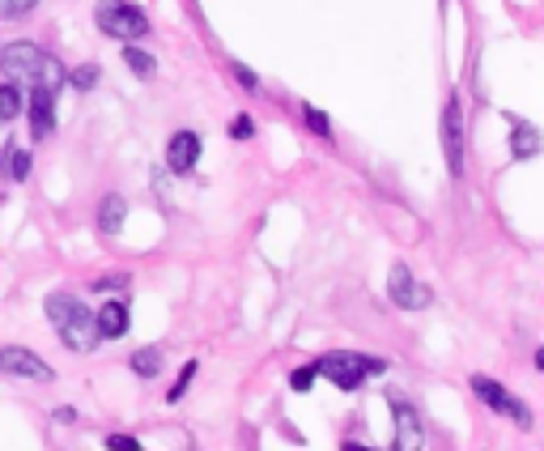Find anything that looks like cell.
<instances>
[{"label": "cell", "mask_w": 544, "mask_h": 451, "mask_svg": "<svg viewBox=\"0 0 544 451\" xmlns=\"http://www.w3.org/2000/svg\"><path fill=\"white\" fill-rule=\"evenodd\" d=\"M0 64L14 72V77L30 82V90H52V94H56V90L69 85V69H64L52 52L34 47V43H9V47H0Z\"/></svg>", "instance_id": "obj_1"}, {"label": "cell", "mask_w": 544, "mask_h": 451, "mask_svg": "<svg viewBox=\"0 0 544 451\" xmlns=\"http://www.w3.org/2000/svg\"><path fill=\"white\" fill-rule=\"evenodd\" d=\"M47 320L56 324L60 341L72 353H90L98 345V337H102L98 332V315H90L81 298L72 294H47Z\"/></svg>", "instance_id": "obj_2"}, {"label": "cell", "mask_w": 544, "mask_h": 451, "mask_svg": "<svg viewBox=\"0 0 544 451\" xmlns=\"http://www.w3.org/2000/svg\"><path fill=\"white\" fill-rule=\"evenodd\" d=\"M320 370L323 379H332L340 392H358L370 375H383L387 362L383 358H366V353H328V358H320Z\"/></svg>", "instance_id": "obj_3"}, {"label": "cell", "mask_w": 544, "mask_h": 451, "mask_svg": "<svg viewBox=\"0 0 544 451\" xmlns=\"http://www.w3.org/2000/svg\"><path fill=\"white\" fill-rule=\"evenodd\" d=\"M94 22L102 34H111V39H124V43H137L149 34V17L140 14L137 5H128V0H98L94 9Z\"/></svg>", "instance_id": "obj_4"}, {"label": "cell", "mask_w": 544, "mask_h": 451, "mask_svg": "<svg viewBox=\"0 0 544 451\" xmlns=\"http://www.w3.org/2000/svg\"><path fill=\"white\" fill-rule=\"evenodd\" d=\"M472 392L481 396V400H485L489 409L493 413H502V417H511V422L515 426H523V430H528L531 426V413H528V405H523V400H519V396H511L502 388V383H493L489 379V375H472Z\"/></svg>", "instance_id": "obj_5"}, {"label": "cell", "mask_w": 544, "mask_h": 451, "mask_svg": "<svg viewBox=\"0 0 544 451\" xmlns=\"http://www.w3.org/2000/svg\"><path fill=\"white\" fill-rule=\"evenodd\" d=\"M443 154H447L451 179L463 175V102L460 94H451L443 107Z\"/></svg>", "instance_id": "obj_6"}, {"label": "cell", "mask_w": 544, "mask_h": 451, "mask_svg": "<svg viewBox=\"0 0 544 451\" xmlns=\"http://www.w3.org/2000/svg\"><path fill=\"white\" fill-rule=\"evenodd\" d=\"M387 294H391V302H396V307H405V311H421V307H430V302H434L430 285H421L417 277H413V268H408V264H391Z\"/></svg>", "instance_id": "obj_7"}, {"label": "cell", "mask_w": 544, "mask_h": 451, "mask_svg": "<svg viewBox=\"0 0 544 451\" xmlns=\"http://www.w3.org/2000/svg\"><path fill=\"white\" fill-rule=\"evenodd\" d=\"M0 375H14V379H39V383L56 379L52 362H43L39 353L22 350V345H5V350H0Z\"/></svg>", "instance_id": "obj_8"}, {"label": "cell", "mask_w": 544, "mask_h": 451, "mask_svg": "<svg viewBox=\"0 0 544 451\" xmlns=\"http://www.w3.org/2000/svg\"><path fill=\"white\" fill-rule=\"evenodd\" d=\"M391 417H396V447L400 451L425 447V430H421V422H417V409L408 405L405 396H391Z\"/></svg>", "instance_id": "obj_9"}, {"label": "cell", "mask_w": 544, "mask_h": 451, "mask_svg": "<svg viewBox=\"0 0 544 451\" xmlns=\"http://www.w3.org/2000/svg\"><path fill=\"white\" fill-rule=\"evenodd\" d=\"M52 132H56V94L52 90H34V99H30V137L47 141Z\"/></svg>", "instance_id": "obj_10"}, {"label": "cell", "mask_w": 544, "mask_h": 451, "mask_svg": "<svg viewBox=\"0 0 544 451\" xmlns=\"http://www.w3.org/2000/svg\"><path fill=\"white\" fill-rule=\"evenodd\" d=\"M196 158H200V137H196L192 128H183V132H175V137L167 141V162H170V170L187 175V170L196 167Z\"/></svg>", "instance_id": "obj_11"}, {"label": "cell", "mask_w": 544, "mask_h": 451, "mask_svg": "<svg viewBox=\"0 0 544 451\" xmlns=\"http://www.w3.org/2000/svg\"><path fill=\"white\" fill-rule=\"evenodd\" d=\"M98 332H102V341H115L128 332V302L124 298L102 302V311H98Z\"/></svg>", "instance_id": "obj_12"}, {"label": "cell", "mask_w": 544, "mask_h": 451, "mask_svg": "<svg viewBox=\"0 0 544 451\" xmlns=\"http://www.w3.org/2000/svg\"><path fill=\"white\" fill-rule=\"evenodd\" d=\"M124 217H128V200L124 197H102V205H98V230L102 235H119L124 230Z\"/></svg>", "instance_id": "obj_13"}, {"label": "cell", "mask_w": 544, "mask_h": 451, "mask_svg": "<svg viewBox=\"0 0 544 451\" xmlns=\"http://www.w3.org/2000/svg\"><path fill=\"white\" fill-rule=\"evenodd\" d=\"M536 149H540V128L515 120V124H511V154L523 162V158H531Z\"/></svg>", "instance_id": "obj_14"}, {"label": "cell", "mask_w": 544, "mask_h": 451, "mask_svg": "<svg viewBox=\"0 0 544 451\" xmlns=\"http://www.w3.org/2000/svg\"><path fill=\"white\" fill-rule=\"evenodd\" d=\"M0 170H5V179H9V184H26L30 154H26V149H9V154H5V162H0Z\"/></svg>", "instance_id": "obj_15"}, {"label": "cell", "mask_w": 544, "mask_h": 451, "mask_svg": "<svg viewBox=\"0 0 544 451\" xmlns=\"http://www.w3.org/2000/svg\"><path fill=\"white\" fill-rule=\"evenodd\" d=\"M124 64H128V69H132V72H137L140 82H149V77H154V72H157V60L149 56V52H140V47H132V43H128V47H124Z\"/></svg>", "instance_id": "obj_16"}, {"label": "cell", "mask_w": 544, "mask_h": 451, "mask_svg": "<svg viewBox=\"0 0 544 451\" xmlns=\"http://www.w3.org/2000/svg\"><path fill=\"white\" fill-rule=\"evenodd\" d=\"M22 115V94L14 85H0V128H9Z\"/></svg>", "instance_id": "obj_17"}, {"label": "cell", "mask_w": 544, "mask_h": 451, "mask_svg": "<svg viewBox=\"0 0 544 451\" xmlns=\"http://www.w3.org/2000/svg\"><path fill=\"white\" fill-rule=\"evenodd\" d=\"M132 370H137L140 379H154L157 370H162V353L157 350H137L132 353Z\"/></svg>", "instance_id": "obj_18"}, {"label": "cell", "mask_w": 544, "mask_h": 451, "mask_svg": "<svg viewBox=\"0 0 544 451\" xmlns=\"http://www.w3.org/2000/svg\"><path fill=\"white\" fill-rule=\"evenodd\" d=\"M302 120H307V128L315 132V137H323V141H332V120L320 111V107H310V102H302Z\"/></svg>", "instance_id": "obj_19"}, {"label": "cell", "mask_w": 544, "mask_h": 451, "mask_svg": "<svg viewBox=\"0 0 544 451\" xmlns=\"http://www.w3.org/2000/svg\"><path fill=\"white\" fill-rule=\"evenodd\" d=\"M39 9V0H0V22H17Z\"/></svg>", "instance_id": "obj_20"}, {"label": "cell", "mask_w": 544, "mask_h": 451, "mask_svg": "<svg viewBox=\"0 0 544 451\" xmlns=\"http://www.w3.org/2000/svg\"><path fill=\"white\" fill-rule=\"evenodd\" d=\"M320 375H323V370H320V362H315V367H298V370H293V375H290V388H293V392H310Z\"/></svg>", "instance_id": "obj_21"}, {"label": "cell", "mask_w": 544, "mask_h": 451, "mask_svg": "<svg viewBox=\"0 0 544 451\" xmlns=\"http://www.w3.org/2000/svg\"><path fill=\"white\" fill-rule=\"evenodd\" d=\"M94 82H98V69H94V64H81V69L69 72V85H72V90H94Z\"/></svg>", "instance_id": "obj_22"}, {"label": "cell", "mask_w": 544, "mask_h": 451, "mask_svg": "<svg viewBox=\"0 0 544 451\" xmlns=\"http://www.w3.org/2000/svg\"><path fill=\"white\" fill-rule=\"evenodd\" d=\"M252 132H255L252 115H234V120H230V137H234V141H247Z\"/></svg>", "instance_id": "obj_23"}, {"label": "cell", "mask_w": 544, "mask_h": 451, "mask_svg": "<svg viewBox=\"0 0 544 451\" xmlns=\"http://www.w3.org/2000/svg\"><path fill=\"white\" fill-rule=\"evenodd\" d=\"M192 375H196V362H187V367L179 370V383H175V388H170V396H167V400H179V396L187 392V383H192Z\"/></svg>", "instance_id": "obj_24"}, {"label": "cell", "mask_w": 544, "mask_h": 451, "mask_svg": "<svg viewBox=\"0 0 544 451\" xmlns=\"http://www.w3.org/2000/svg\"><path fill=\"white\" fill-rule=\"evenodd\" d=\"M107 447H111V451H140V443L132 435H111V438H107Z\"/></svg>", "instance_id": "obj_25"}, {"label": "cell", "mask_w": 544, "mask_h": 451, "mask_svg": "<svg viewBox=\"0 0 544 451\" xmlns=\"http://www.w3.org/2000/svg\"><path fill=\"white\" fill-rule=\"evenodd\" d=\"M124 285H128V277H124V273H115V277H98L94 290L102 294V290H124Z\"/></svg>", "instance_id": "obj_26"}, {"label": "cell", "mask_w": 544, "mask_h": 451, "mask_svg": "<svg viewBox=\"0 0 544 451\" xmlns=\"http://www.w3.org/2000/svg\"><path fill=\"white\" fill-rule=\"evenodd\" d=\"M234 77H238L243 85H247V90H255V85H260V82H255V72L247 69V64H234Z\"/></svg>", "instance_id": "obj_27"}, {"label": "cell", "mask_w": 544, "mask_h": 451, "mask_svg": "<svg viewBox=\"0 0 544 451\" xmlns=\"http://www.w3.org/2000/svg\"><path fill=\"white\" fill-rule=\"evenodd\" d=\"M56 422H77V409H72V405H60V409H56Z\"/></svg>", "instance_id": "obj_28"}, {"label": "cell", "mask_w": 544, "mask_h": 451, "mask_svg": "<svg viewBox=\"0 0 544 451\" xmlns=\"http://www.w3.org/2000/svg\"><path fill=\"white\" fill-rule=\"evenodd\" d=\"M536 367L544 370V345H540V350H536Z\"/></svg>", "instance_id": "obj_29"}]
</instances>
